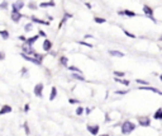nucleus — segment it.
Wrapping results in <instances>:
<instances>
[{"label": "nucleus", "instance_id": "obj_1", "mask_svg": "<svg viewBox=\"0 0 162 136\" xmlns=\"http://www.w3.org/2000/svg\"><path fill=\"white\" fill-rule=\"evenodd\" d=\"M134 129H135V123H133L130 121H126L123 122V125H122V134L123 135H128V134L133 132Z\"/></svg>", "mask_w": 162, "mask_h": 136}, {"label": "nucleus", "instance_id": "obj_2", "mask_svg": "<svg viewBox=\"0 0 162 136\" xmlns=\"http://www.w3.org/2000/svg\"><path fill=\"white\" fill-rule=\"evenodd\" d=\"M34 94L37 95V97H39V98H42V92H43V84L42 83H39V84H37V85L34 86Z\"/></svg>", "mask_w": 162, "mask_h": 136}, {"label": "nucleus", "instance_id": "obj_3", "mask_svg": "<svg viewBox=\"0 0 162 136\" xmlns=\"http://www.w3.org/2000/svg\"><path fill=\"white\" fill-rule=\"evenodd\" d=\"M20 56L23 59H25L27 61H30V62H33V64H37V65H41L42 62L41 61H38L35 57H32V56H29V55H25V54H20Z\"/></svg>", "mask_w": 162, "mask_h": 136}, {"label": "nucleus", "instance_id": "obj_4", "mask_svg": "<svg viewBox=\"0 0 162 136\" xmlns=\"http://www.w3.org/2000/svg\"><path fill=\"white\" fill-rule=\"evenodd\" d=\"M99 127L98 125H87V131L91 134V135H96V134H99Z\"/></svg>", "mask_w": 162, "mask_h": 136}, {"label": "nucleus", "instance_id": "obj_5", "mask_svg": "<svg viewBox=\"0 0 162 136\" xmlns=\"http://www.w3.org/2000/svg\"><path fill=\"white\" fill-rule=\"evenodd\" d=\"M138 122H139L141 126H144V127H148V126L151 125V121H149L148 117H139V118H138Z\"/></svg>", "mask_w": 162, "mask_h": 136}, {"label": "nucleus", "instance_id": "obj_6", "mask_svg": "<svg viewBox=\"0 0 162 136\" xmlns=\"http://www.w3.org/2000/svg\"><path fill=\"white\" fill-rule=\"evenodd\" d=\"M143 12H144V14L148 15V17H149L152 21H155V19H153V10H152V9H151L149 7L144 5V7H143Z\"/></svg>", "mask_w": 162, "mask_h": 136}, {"label": "nucleus", "instance_id": "obj_7", "mask_svg": "<svg viewBox=\"0 0 162 136\" xmlns=\"http://www.w3.org/2000/svg\"><path fill=\"white\" fill-rule=\"evenodd\" d=\"M139 89H141V90H149V92H153V93H157V94H160V95H162L161 90H158V89H156V88H152V86H141Z\"/></svg>", "mask_w": 162, "mask_h": 136}, {"label": "nucleus", "instance_id": "obj_8", "mask_svg": "<svg viewBox=\"0 0 162 136\" xmlns=\"http://www.w3.org/2000/svg\"><path fill=\"white\" fill-rule=\"evenodd\" d=\"M13 109L10 106H3V108L0 109V115H5V113H10Z\"/></svg>", "mask_w": 162, "mask_h": 136}, {"label": "nucleus", "instance_id": "obj_9", "mask_svg": "<svg viewBox=\"0 0 162 136\" xmlns=\"http://www.w3.org/2000/svg\"><path fill=\"white\" fill-rule=\"evenodd\" d=\"M109 54H110L112 56H115V57H123V56H124V54H123V52L117 51V50H110V51H109Z\"/></svg>", "mask_w": 162, "mask_h": 136}, {"label": "nucleus", "instance_id": "obj_10", "mask_svg": "<svg viewBox=\"0 0 162 136\" xmlns=\"http://www.w3.org/2000/svg\"><path fill=\"white\" fill-rule=\"evenodd\" d=\"M51 47H52V42L48 41V40H44V42H43V50L44 51H49L51 50Z\"/></svg>", "mask_w": 162, "mask_h": 136}, {"label": "nucleus", "instance_id": "obj_11", "mask_svg": "<svg viewBox=\"0 0 162 136\" xmlns=\"http://www.w3.org/2000/svg\"><path fill=\"white\" fill-rule=\"evenodd\" d=\"M23 50H24L25 52H27L25 55H28V54L33 55V54H34V51L32 50V48H30V46H29V45H27V43H24V45H23Z\"/></svg>", "mask_w": 162, "mask_h": 136}, {"label": "nucleus", "instance_id": "obj_12", "mask_svg": "<svg viewBox=\"0 0 162 136\" xmlns=\"http://www.w3.org/2000/svg\"><path fill=\"white\" fill-rule=\"evenodd\" d=\"M56 95H57L56 86H52V89H51V95H49V100H53L55 98H56Z\"/></svg>", "mask_w": 162, "mask_h": 136}, {"label": "nucleus", "instance_id": "obj_13", "mask_svg": "<svg viewBox=\"0 0 162 136\" xmlns=\"http://www.w3.org/2000/svg\"><path fill=\"white\" fill-rule=\"evenodd\" d=\"M32 21L34 22V23H38V24H46V26H48V24H49V22L42 21V19H38V18H35V17H32Z\"/></svg>", "mask_w": 162, "mask_h": 136}, {"label": "nucleus", "instance_id": "obj_14", "mask_svg": "<svg viewBox=\"0 0 162 136\" xmlns=\"http://www.w3.org/2000/svg\"><path fill=\"white\" fill-rule=\"evenodd\" d=\"M153 117H155L156 120H162V108H158V109L156 111Z\"/></svg>", "mask_w": 162, "mask_h": 136}, {"label": "nucleus", "instance_id": "obj_15", "mask_svg": "<svg viewBox=\"0 0 162 136\" xmlns=\"http://www.w3.org/2000/svg\"><path fill=\"white\" fill-rule=\"evenodd\" d=\"M20 18H22L20 13H13V14H12V19H13L15 23H18V22L20 21Z\"/></svg>", "mask_w": 162, "mask_h": 136}, {"label": "nucleus", "instance_id": "obj_16", "mask_svg": "<svg viewBox=\"0 0 162 136\" xmlns=\"http://www.w3.org/2000/svg\"><path fill=\"white\" fill-rule=\"evenodd\" d=\"M37 40H38V36H33V37H30V38H28L25 43H27V45H29V46H32V45H33Z\"/></svg>", "mask_w": 162, "mask_h": 136}, {"label": "nucleus", "instance_id": "obj_17", "mask_svg": "<svg viewBox=\"0 0 162 136\" xmlns=\"http://www.w3.org/2000/svg\"><path fill=\"white\" fill-rule=\"evenodd\" d=\"M120 14H124L127 17H135V13L132 10H123V12H120Z\"/></svg>", "mask_w": 162, "mask_h": 136}, {"label": "nucleus", "instance_id": "obj_18", "mask_svg": "<svg viewBox=\"0 0 162 136\" xmlns=\"http://www.w3.org/2000/svg\"><path fill=\"white\" fill-rule=\"evenodd\" d=\"M41 7L42 8H47V7H55V1L51 0L48 3H41Z\"/></svg>", "mask_w": 162, "mask_h": 136}, {"label": "nucleus", "instance_id": "obj_19", "mask_svg": "<svg viewBox=\"0 0 162 136\" xmlns=\"http://www.w3.org/2000/svg\"><path fill=\"white\" fill-rule=\"evenodd\" d=\"M23 5H24V3H23V1H17V3H14V4H13V8H15L17 10H19L20 8H23Z\"/></svg>", "mask_w": 162, "mask_h": 136}, {"label": "nucleus", "instance_id": "obj_20", "mask_svg": "<svg viewBox=\"0 0 162 136\" xmlns=\"http://www.w3.org/2000/svg\"><path fill=\"white\" fill-rule=\"evenodd\" d=\"M115 81H117V83H120V84H123V85H126V86L129 85V81H128V80H123V79L115 78Z\"/></svg>", "mask_w": 162, "mask_h": 136}, {"label": "nucleus", "instance_id": "obj_21", "mask_svg": "<svg viewBox=\"0 0 162 136\" xmlns=\"http://www.w3.org/2000/svg\"><path fill=\"white\" fill-rule=\"evenodd\" d=\"M0 36L3 37V40H8L9 38V32L8 31H0Z\"/></svg>", "mask_w": 162, "mask_h": 136}, {"label": "nucleus", "instance_id": "obj_22", "mask_svg": "<svg viewBox=\"0 0 162 136\" xmlns=\"http://www.w3.org/2000/svg\"><path fill=\"white\" fill-rule=\"evenodd\" d=\"M72 78L77 79V80H85V78L82 76V74H76V72H74V74H72Z\"/></svg>", "mask_w": 162, "mask_h": 136}, {"label": "nucleus", "instance_id": "obj_23", "mask_svg": "<svg viewBox=\"0 0 162 136\" xmlns=\"http://www.w3.org/2000/svg\"><path fill=\"white\" fill-rule=\"evenodd\" d=\"M69 69H70L71 71H75L76 74H82V71H81V70H80L79 67H76V66H70Z\"/></svg>", "mask_w": 162, "mask_h": 136}, {"label": "nucleus", "instance_id": "obj_24", "mask_svg": "<svg viewBox=\"0 0 162 136\" xmlns=\"http://www.w3.org/2000/svg\"><path fill=\"white\" fill-rule=\"evenodd\" d=\"M135 81H137V83H139V84H142V85H144V86H148V81H147V80H143V79H137Z\"/></svg>", "mask_w": 162, "mask_h": 136}, {"label": "nucleus", "instance_id": "obj_25", "mask_svg": "<svg viewBox=\"0 0 162 136\" xmlns=\"http://www.w3.org/2000/svg\"><path fill=\"white\" fill-rule=\"evenodd\" d=\"M94 21L96 22V23H99V24H101V23H105V19H104V18H99V17H95V18H94Z\"/></svg>", "mask_w": 162, "mask_h": 136}, {"label": "nucleus", "instance_id": "obj_26", "mask_svg": "<svg viewBox=\"0 0 162 136\" xmlns=\"http://www.w3.org/2000/svg\"><path fill=\"white\" fill-rule=\"evenodd\" d=\"M114 75H115V78H123V76H124V72L123 71H114Z\"/></svg>", "mask_w": 162, "mask_h": 136}, {"label": "nucleus", "instance_id": "obj_27", "mask_svg": "<svg viewBox=\"0 0 162 136\" xmlns=\"http://www.w3.org/2000/svg\"><path fill=\"white\" fill-rule=\"evenodd\" d=\"M67 62H69V60H67V57H65V56H62V57H61V64L64 65V66H67Z\"/></svg>", "mask_w": 162, "mask_h": 136}, {"label": "nucleus", "instance_id": "obj_28", "mask_svg": "<svg viewBox=\"0 0 162 136\" xmlns=\"http://www.w3.org/2000/svg\"><path fill=\"white\" fill-rule=\"evenodd\" d=\"M82 112H84V108H82V107H77V109H76V115L81 116V115H82Z\"/></svg>", "mask_w": 162, "mask_h": 136}, {"label": "nucleus", "instance_id": "obj_29", "mask_svg": "<svg viewBox=\"0 0 162 136\" xmlns=\"http://www.w3.org/2000/svg\"><path fill=\"white\" fill-rule=\"evenodd\" d=\"M123 32H124V35H127V36H129V37H130V38H134V37H135V36H134V35H133V33H130V32H128L127 29H124Z\"/></svg>", "mask_w": 162, "mask_h": 136}, {"label": "nucleus", "instance_id": "obj_30", "mask_svg": "<svg viewBox=\"0 0 162 136\" xmlns=\"http://www.w3.org/2000/svg\"><path fill=\"white\" fill-rule=\"evenodd\" d=\"M115 93H117V94H119V95H124V94H127L128 92H127V90H117Z\"/></svg>", "mask_w": 162, "mask_h": 136}, {"label": "nucleus", "instance_id": "obj_31", "mask_svg": "<svg viewBox=\"0 0 162 136\" xmlns=\"http://www.w3.org/2000/svg\"><path fill=\"white\" fill-rule=\"evenodd\" d=\"M79 43H80V45H84V46H87V47H92V46H91V45H90V43L84 42V41H79Z\"/></svg>", "mask_w": 162, "mask_h": 136}, {"label": "nucleus", "instance_id": "obj_32", "mask_svg": "<svg viewBox=\"0 0 162 136\" xmlns=\"http://www.w3.org/2000/svg\"><path fill=\"white\" fill-rule=\"evenodd\" d=\"M69 102H70L71 104H76V103H79L77 99H72V98H70V99H69Z\"/></svg>", "mask_w": 162, "mask_h": 136}, {"label": "nucleus", "instance_id": "obj_33", "mask_svg": "<svg viewBox=\"0 0 162 136\" xmlns=\"http://www.w3.org/2000/svg\"><path fill=\"white\" fill-rule=\"evenodd\" d=\"M30 29H32V24L29 23V24H27V26H25V31H30Z\"/></svg>", "mask_w": 162, "mask_h": 136}, {"label": "nucleus", "instance_id": "obj_34", "mask_svg": "<svg viewBox=\"0 0 162 136\" xmlns=\"http://www.w3.org/2000/svg\"><path fill=\"white\" fill-rule=\"evenodd\" d=\"M24 129H25V131H27V134H29V130H28V126H27V123L24 125Z\"/></svg>", "mask_w": 162, "mask_h": 136}, {"label": "nucleus", "instance_id": "obj_35", "mask_svg": "<svg viewBox=\"0 0 162 136\" xmlns=\"http://www.w3.org/2000/svg\"><path fill=\"white\" fill-rule=\"evenodd\" d=\"M39 32H41V33H39V35H41V36H46V33H44V32H43V31H39Z\"/></svg>", "mask_w": 162, "mask_h": 136}, {"label": "nucleus", "instance_id": "obj_36", "mask_svg": "<svg viewBox=\"0 0 162 136\" xmlns=\"http://www.w3.org/2000/svg\"><path fill=\"white\" fill-rule=\"evenodd\" d=\"M28 109H29V106H25V107H24V111H25V112H27Z\"/></svg>", "mask_w": 162, "mask_h": 136}, {"label": "nucleus", "instance_id": "obj_37", "mask_svg": "<svg viewBox=\"0 0 162 136\" xmlns=\"http://www.w3.org/2000/svg\"><path fill=\"white\" fill-rule=\"evenodd\" d=\"M3 59H4V55H3V54L0 52V60H3Z\"/></svg>", "mask_w": 162, "mask_h": 136}, {"label": "nucleus", "instance_id": "obj_38", "mask_svg": "<svg viewBox=\"0 0 162 136\" xmlns=\"http://www.w3.org/2000/svg\"><path fill=\"white\" fill-rule=\"evenodd\" d=\"M98 136H109L108 134H104V135H98Z\"/></svg>", "mask_w": 162, "mask_h": 136}, {"label": "nucleus", "instance_id": "obj_39", "mask_svg": "<svg viewBox=\"0 0 162 136\" xmlns=\"http://www.w3.org/2000/svg\"><path fill=\"white\" fill-rule=\"evenodd\" d=\"M160 79H161V80H162V74H161V76H160Z\"/></svg>", "mask_w": 162, "mask_h": 136}, {"label": "nucleus", "instance_id": "obj_40", "mask_svg": "<svg viewBox=\"0 0 162 136\" xmlns=\"http://www.w3.org/2000/svg\"><path fill=\"white\" fill-rule=\"evenodd\" d=\"M161 40H162V37H161Z\"/></svg>", "mask_w": 162, "mask_h": 136}]
</instances>
